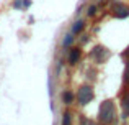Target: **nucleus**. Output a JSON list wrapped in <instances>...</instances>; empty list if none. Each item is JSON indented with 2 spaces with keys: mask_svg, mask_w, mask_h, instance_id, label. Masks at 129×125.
<instances>
[{
  "mask_svg": "<svg viewBox=\"0 0 129 125\" xmlns=\"http://www.w3.org/2000/svg\"><path fill=\"white\" fill-rule=\"evenodd\" d=\"M90 58L93 59L96 64H103L105 61H106L108 58H110V51H108L105 46H101V45H96L93 49H91V53H90Z\"/></svg>",
  "mask_w": 129,
  "mask_h": 125,
  "instance_id": "obj_3",
  "label": "nucleus"
},
{
  "mask_svg": "<svg viewBox=\"0 0 129 125\" xmlns=\"http://www.w3.org/2000/svg\"><path fill=\"white\" fill-rule=\"evenodd\" d=\"M62 125H70V114L69 112H64V115H62Z\"/></svg>",
  "mask_w": 129,
  "mask_h": 125,
  "instance_id": "obj_12",
  "label": "nucleus"
},
{
  "mask_svg": "<svg viewBox=\"0 0 129 125\" xmlns=\"http://www.w3.org/2000/svg\"><path fill=\"white\" fill-rule=\"evenodd\" d=\"M124 56H129V48H127V51H126V53H124Z\"/></svg>",
  "mask_w": 129,
  "mask_h": 125,
  "instance_id": "obj_16",
  "label": "nucleus"
},
{
  "mask_svg": "<svg viewBox=\"0 0 129 125\" xmlns=\"http://www.w3.org/2000/svg\"><path fill=\"white\" fill-rule=\"evenodd\" d=\"M114 115H116V107H114L113 100H105L100 105V114H98V120L101 123H111L114 120Z\"/></svg>",
  "mask_w": 129,
  "mask_h": 125,
  "instance_id": "obj_1",
  "label": "nucleus"
},
{
  "mask_svg": "<svg viewBox=\"0 0 129 125\" xmlns=\"http://www.w3.org/2000/svg\"><path fill=\"white\" fill-rule=\"evenodd\" d=\"M31 5H33V2H31V0H23V10L29 8Z\"/></svg>",
  "mask_w": 129,
  "mask_h": 125,
  "instance_id": "obj_14",
  "label": "nucleus"
},
{
  "mask_svg": "<svg viewBox=\"0 0 129 125\" xmlns=\"http://www.w3.org/2000/svg\"><path fill=\"white\" fill-rule=\"evenodd\" d=\"M74 99H75V96H74L70 91H66V92H62V100H64V104H72L74 102Z\"/></svg>",
  "mask_w": 129,
  "mask_h": 125,
  "instance_id": "obj_9",
  "label": "nucleus"
},
{
  "mask_svg": "<svg viewBox=\"0 0 129 125\" xmlns=\"http://www.w3.org/2000/svg\"><path fill=\"white\" fill-rule=\"evenodd\" d=\"M91 125H93V123H91ZM100 125H105V123H100Z\"/></svg>",
  "mask_w": 129,
  "mask_h": 125,
  "instance_id": "obj_17",
  "label": "nucleus"
},
{
  "mask_svg": "<svg viewBox=\"0 0 129 125\" xmlns=\"http://www.w3.org/2000/svg\"><path fill=\"white\" fill-rule=\"evenodd\" d=\"M83 28H85V20H82V18H79L75 23H74L72 26H70V33H72L74 36H79L80 33L83 31Z\"/></svg>",
  "mask_w": 129,
  "mask_h": 125,
  "instance_id": "obj_6",
  "label": "nucleus"
},
{
  "mask_svg": "<svg viewBox=\"0 0 129 125\" xmlns=\"http://www.w3.org/2000/svg\"><path fill=\"white\" fill-rule=\"evenodd\" d=\"M93 96H95L93 87L85 84L77 91V102H79V105H87V104H90L93 100Z\"/></svg>",
  "mask_w": 129,
  "mask_h": 125,
  "instance_id": "obj_2",
  "label": "nucleus"
},
{
  "mask_svg": "<svg viewBox=\"0 0 129 125\" xmlns=\"http://www.w3.org/2000/svg\"><path fill=\"white\" fill-rule=\"evenodd\" d=\"M123 110H124V117H129V94L123 97Z\"/></svg>",
  "mask_w": 129,
  "mask_h": 125,
  "instance_id": "obj_10",
  "label": "nucleus"
},
{
  "mask_svg": "<svg viewBox=\"0 0 129 125\" xmlns=\"http://www.w3.org/2000/svg\"><path fill=\"white\" fill-rule=\"evenodd\" d=\"M12 7H13L15 10H23V0H13Z\"/></svg>",
  "mask_w": 129,
  "mask_h": 125,
  "instance_id": "obj_11",
  "label": "nucleus"
},
{
  "mask_svg": "<svg viewBox=\"0 0 129 125\" xmlns=\"http://www.w3.org/2000/svg\"><path fill=\"white\" fill-rule=\"evenodd\" d=\"M80 35H82V38H80V41H82L83 45H85V43L88 41V40H90V35H88V33H83V31L80 33Z\"/></svg>",
  "mask_w": 129,
  "mask_h": 125,
  "instance_id": "obj_13",
  "label": "nucleus"
},
{
  "mask_svg": "<svg viewBox=\"0 0 129 125\" xmlns=\"http://www.w3.org/2000/svg\"><path fill=\"white\" fill-rule=\"evenodd\" d=\"M74 41H75V36H74L72 33H67V35H64V38H62V43H60V46H62V49H69L70 46L74 45Z\"/></svg>",
  "mask_w": 129,
  "mask_h": 125,
  "instance_id": "obj_7",
  "label": "nucleus"
},
{
  "mask_svg": "<svg viewBox=\"0 0 129 125\" xmlns=\"http://www.w3.org/2000/svg\"><path fill=\"white\" fill-rule=\"evenodd\" d=\"M83 5H85V3H80V5L79 7H77V10H75V15H80V12H82V8H83Z\"/></svg>",
  "mask_w": 129,
  "mask_h": 125,
  "instance_id": "obj_15",
  "label": "nucleus"
},
{
  "mask_svg": "<svg viewBox=\"0 0 129 125\" xmlns=\"http://www.w3.org/2000/svg\"><path fill=\"white\" fill-rule=\"evenodd\" d=\"M98 12H100V10H98V5H96V3H91V5L87 7V16H88V18H93Z\"/></svg>",
  "mask_w": 129,
  "mask_h": 125,
  "instance_id": "obj_8",
  "label": "nucleus"
},
{
  "mask_svg": "<svg viewBox=\"0 0 129 125\" xmlns=\"http://www.w3.org/2000/svg\"><path fill=\"white\" fill-rule=\"evenodd\" d=\"M111 10H113V16L118 20H123V18H127L129 16V7L124 5L123 2H116L114 0L111 3Z\"/></svg>",
  "mask_w": 129,
  "mask_h": 125,
  "instance_id": "obj_4",
  "label": "nucleus"
},
{
  "mask_svg": "<svg viewBox=\"0 0 129 125\" xmlns=\"http://www.w3.org/2000/svg\"><path fill=\"white\" fill-rule=\"evenodd\" d=\"M82 53H83L82 48H79V46H70L69 48V58H67L69 66H77V63L82 58Z\"/></svg>",
  "mask_w": 129,
  "mask_h": 125,
  "instance_id": "obj_5",
  "label": "nucleus"
}]
</instances>
